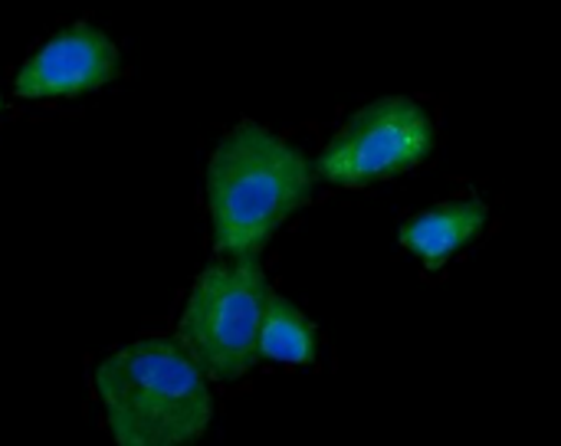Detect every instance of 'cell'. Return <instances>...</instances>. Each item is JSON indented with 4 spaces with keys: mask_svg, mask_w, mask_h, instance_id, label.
I'll use <instances>...</instances> for the list:
<instances>
[{
    "mask_svg": "<svg viewBox=\"0 0 561 446\" xmlns=\"http://www.w3.org/2000/svg\"><path fill=\"white\" fill-rule=\"evenodd\" d=\"M270 293L256 260H227L197 276L178 322V342L207 378L237 381L253 371Z\"/></svg>",
    "mask_w": 561,
    "mask_h": 446,
    "instance_id": "cell-3",
    "label": "cell"
},
{
    "mask_svg": "<svg viewBox=\"0 0 561 446\" xmlns=\"http://www.w3.org/2000/svg\"><path fill=\"white\" fill-rule=\"evenodd\" d=\"M118 72V46L85 26L76 23L53 39H46L16 72L13 92L20 99H69L92 89H102Z\"/></svg>",
    "mask_w": 561,
    "mask_h": 446,
    "instance_id": "cell-5",
    "label": "cell"
},
{
    "mask_svg": "<svg viewBox=\"0 0 561 446\" xmlns=\"http://www.w3.org/2000/svg\"><path fill=\"white\" fill-rule=\"evenodd\" d=\"M312 161L276 131L243 122L224 135L207 164L214 247L227 260H256L273 233L309 204Z\"/></svg>",
    "mask_w": 561,
    "mask_h": 446,
    "instance_id": "cell-1",
    "label": "cell"
},
{
    "mask_svg": "<svg viewBox=\"0 0 561 446\" xmlns=\"http://www.w3.org/2000/svg\"><path fill=\"white\" fill-rule=\"evenodd\" d=\"M437 125L427 105L408 95L375 99L358 108L322 148L316 174L335 187H368L431 161Z\"/></svg>",
    "mask_w": 561,
    "mask_h": 446,
    "instance_id": "cell-4",
    "label": "cell"
},
{
    "mask_svg": "<svg viewBox=\"0 0 561 446\" xmlns=\"http://www.w3.org/2000/svg\"><path fill=\"white\" fill-rule=\"evenodd\" d=\"M0 108H3V99H0Z\"/></svg>",
    "mask_w": 561,
    "mask_h": 446,
    "instance_id": "cell-8",
    "label": "cell"
},
{
    "mask_svg": "<svg viewBox=\"0 0 561 446\" xmlns=\"http://www.w3.org/2000/svg\"><path fill=\"white\" fill-rule=\"evenodd\" d=\"M490 224V207L483 201H444L421 210L401 227V243L427 270H444L457 253L473 247Z\"/></svg>",
    "mask_w": 561,
    "mask_h": 446,
    "instance_id": "cell-6",
    "label": "cell"
},
{
    "mask_svg": "<svg viewBox=\"0 0 561 446\" xmlns=\"http://www.w3.org/2000/svg\"><path fill=\"white\" fill-rule=\"evenodd\" d=\"M260 358L279 365H312L319 358L316 325L302 316L299 306L270 293L263 325H260Z\"/></svg>",
    "mask_w": 561,
    "mask_h": 446,
    "instance_id": "cell-7",
    "label": "cell"
},
{
    "mask_svg": "<svg viewBox=\"0 0 561 446\" xmlns=\"http://www.w3.org/2000/svg\"><path fill=\"white\" fill-rule=\"evenodd\" d=\"M105 427L122 446H181L207 434L214 401L207 375L181 342L148 335L95 365Z\"/></svg>",
    "mask_w": 561,
    "mask_h": 446,
    "instance_id": "cell-2",
    "label": "cell"
}]
</instances>
